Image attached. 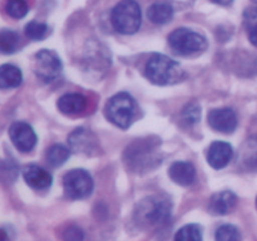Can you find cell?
I'll use <instances>...</instances> for the list:
<instances>
[{
	"label": "cell",
	"instance_id": "cell-1",
	"mask_svg": "<svg viewBox=\"0 0 257 241\" xmlns=\"http://www.w3.org/2000/svg\"><path fill=\"white\" fill-rule=\"evenodd\" d=\"M172 202L166 196H151L140 201L135 211L136 222L147 227H160L170 221Z\"/></svg>",
	"mask_w": 257,
	"mask_h": 241
},
{
	"label": "cell",
	"instance_id": "cell-2",
	"mask_svg": "<svg viewBox=\"0 0 257 241\" xmlns=\"http://www.w3.org/2000/svg\"><path fill=\"white\" fill-rule=\"evenodd\" d=\"M160 142V140L153 141V138L151 137L135 141L124 151L123 156L124 162L130 166L131 170L136 172L152 170L161 162L160 153H158Z\"/></svg>",
	"mask_w": 257,
	"mask_h": 241
},
{
	"label": "cell",
	"instance_id": "cell-3",
	"mask_svg": "<svg viewBox=\"0 0 257 241\" xmlns=\"http://www.w3.org/2000/svg\"><path fill=\"white\" fill-rule=\"evenodd\" d=\"M146 77L156 85H170L181 82L185 72L176 60L160 53H155L146 64Z\"/></svg>",
	"mask_w": 257,
	"mask_h": 241
},
{
	"label": "cell",
	"instance_id": "cell-4",
	"mask_svg": "<svg viewBox=\"0 0 257 241\" xmlns=\"http://www.w3.org/2000/svg\"><path fill=\"white\" fill-rule=\"evenodd\" d=\"M104 112L109 122L122 130H127L137 114V102L130 93L120 92L108 100Z\"/></svg>",
	"mask_w": 257,
	"mask_h": 241
},
{
	"label": "cell",
	"instance_id": "cell-5",
	"mask_svg": "<svg viewBox=\"0 0 257 241\" xmlns=\"http://www.w3.org/2000/svg\"><path fill=\"white\" fill-rule=\"evenodd\" d=\"M110 22L115 32L131 35L138 32L142 23V12L136 0H122L112 10Z\"/></svg>",
	"mask_w": 257,
	"mask_h": 241
},
{
	"label": "cell",
	"instance_id": "cell-6",
	"mask_svg": "<svg viewBox=\"0 0 257 241\" xmlns=\"http://www.w3.org/2000/svg\"><path fill=\"white\" fill-rule=\"evenodd\" d=\"M170 47L176 54L187 55L195 54V53H202L207 48V39L203 35L187 29V28H178L173 30L168 37Z\"/></svg>",
	"mask_w": 257,
	"mask_h": 241
},
{
	"label": "cell",
	"instance_id": "cell-7",
	"mask_svg": "<svg viewBox=\"0 0 257 241\" xmlns=\"http://www.w3.org/2000/svg\"><path fill=\"white\" fill-rule=\"evenodd\" d=\"M63 187L65 195L72 200H83L92 195L94 182L90 173L85 170L75 168L63 177Z\"/></svg>",
	"mask_w": 257,
	"mask_h": 241
},
{
	"label": "cell",
	"instance_id": "cell-8",
	"mask_svg": "<svg viewBox=\"0 0 257 241\" xmlns=\"http://www.w3.org/2000/svg\"><path fill=\"white\" fill-rule=\"evenodd\" d=\"M63 64L58 54L53 50L42 49L34 57V73L45 83L53 82L60 75Z\"/></svg>",
	"mask_w": 257,
	"mask_h": 241
},
{
	"label": "cell",
	"instance_id": "cell-9",
	"mask_svg": "<svg viewBox=\"0 0 257 241\" xmlns=\"http://www.w3.org/2000/svg\"><path fill=\"white\" fill-rule=\"evenodd\" d=\"M9 137L20 152H30L37 145L38 137L34 130L25 122H14L9 128Z\"/></svg>",
	"mask_w": 257,
	"mask_h": 241
},
{
	"label": "cell",
	"instance_id": "cell-10",
	"mask_svg": "<svg viewBox=\"0 0 257 241\" xmlns=\"http://www.w3.org/2000/svg\"><path fill=\"white\" fill-rule=\"evenodd\" d=\"M207 120L216 132L232 133L237 128V115L231 108H216L208 112Z\"/></svg>",
	"mask_w": 257,
	"mask_h": 241
},
{
	"label": "cell",
	"instance_id": "cell-11",
	"mask_svg": "<svg viewBox=\"0 0 257 241\" xmlns=\"http://www.w3.org/2000/svg\"><path fill=\"white\" fill-rule=\"evenodd\" d=\"M233 157V148L230 143L215 141L211 143L207 152V162L215 170L225 168Z\"/></svg>",
	"mask_w": 257,
	"mask_h": 241
},
{
	"label": "cell",
	"instance_id": "cell-12",
	"mask_svg": "<svg viewBox=\"0 0 257 241\" xmlns=\"http://www.w3.org/2000/svg\"><path fill=\"white\" fill-rule=\"evenodd\" d=\"M97 138L90 131L85 128H77L68 137V143L73 152L90 155L97 148Z\"/></svg>",
	"mask_w": 257,
	"mask_h": 241
},
{
	"label": "cell",
	"instance_id": "cell-13",
	"mask_svg": "<svg viewBox=\"0 0 257 241\" xmlns=\"http://www.w3.org/2000/svg\"><path fill=\"white\" fill-rule=\"evenodd\" d=\"M23 178L34 190H47L52 186L53 176L37 165H28L23 168Z\"/></svg>",
	"mask_w": 257,
	"mask_h": 241
},
{
	"label": "cell",
	"instance_id": "cell-14",
	"mask_svg": "<svg viewBox=\"0 0 257 241\" xmlns=\"http://www.w3.org/2000/svg\"><path fill=\"white\" fill-rule=\"evenodd\" d=\"M168 176L177 185L190 186L196 180V168L187 161H176L168 168Z\"/></svg>",
	"mask_w": 257,
	"mask_h": 241
},
{
	"label": "cell",
	"instance_id": "cell-15",
	"mask_svg": "<svg viewBox=\"0 0 257 241\" xmlns=\"http://www.w3.org/2000/svg\"><path fill=\"white\" fill-rule=\"evenodd\" d=\"M236 203H237V197L232 191H221L211 197L208 208L212 215L222 216L230 213Z\"/></svg>",
	"mask_w": 257,
	"mask_h": 241
},
{
	"label": "cell",
	"instance_id": "cell-16",
	"mask_svg": "<svg viewBox=\"0 0 257 241\" xmlns=\"http://www.w3.org/2000/svg\"><path fill=\"white\" fill-rule=\"evenodd\" d=\"M87 98L78 93H68L58 99V109L65 115H78L87 108Z\"/></svg>",
	"mask_w": 257,
	"mask_h": 241
},
{
	"label": "cell",
	"instance_id": "cell-17",
	"mask_svg": "<svg viewBox=\"0 0 257 241\" xmlns=\"http://www.w3.org/2000/svg\"><path fill=\"white\" fill-rule=\"evenodd\" d=\"M237 162L245 170L257 171V136L248 138L240 147Z\"/></svg>",
	"mask_w": 257,
	"mask_h": 241
},
{
	"label": "cell",
	"instance_id": "cell-18",
	"mask_svg": "<svg viewBox=\"0 0 257 241\" xmlns=\"http://www.w3.org/2000/svg\"><path fill=\"white\" fill-rule=\"evenodd\" d=\"M147 17L153 24H167L173 18V8L168 3H155L148 8Z\"/></svg>",
	"mask_w": 257,
	"mask_h": 241
},
{
	"label": "cell",
	"instance_id": "cell-19",
	"mask_svg": "<svg viewBox=\"0 0 257 241\" xmlns=\"http://www.w3.org/2000/svg\"><path fill=\"white\" fill-rule=\"evenodd\" d=\"M23 74L22 70L13 64H3L0 68V87L3 89L7 88H17L22 84Z\"/></svg>",
	"mask_w": 257,
	"mask_h": 241
},
{
	"label": "cell",
	"instance_id": "cell-20",
	"mask_svg": "<svg viewBox=\"0 0 257 241\" xmlns=\"http://www.w3.org/2000/svg\"><path fill=\"white\" fill-rule=\"evenodd\" d=\"M70 157V150H68L65 146L63 145H54L47 151V162L49 163V166L52 167H60L62 165H64L68 161V158Z\"/></svg>",
	"mask_w": 257,
	"mask_h": 241
},
{
	"label": "cell",
	"instance_id": "cell-21",
	"mask_svg": "<svg viewBox=\"0 0 257 241\" xmlns=\"http://www.w3.org/2000/svg\"><path fill=\"white\" fill-rule=\"evenodd\" d=\"M176 241H201L202 240V227L197 223H190L183 226L176 232Z\"/></svg>",
	"mask_w": 257,
	"mask_h": 241
},
{
	"label": "cell",
	"instance_id": "cell-22",
	"mask_svg": "<svg viewBox=\"0 0 257 241\" xmlns=\"http://www.w3.org/2000/svg\"><path fill=\"white\" fill-rule=\"evenodd\" d=\"M19 35L13 30H3L0 33V50L3 54H12L18 49Z\"/></svg>",
	"mask_w": 257,
	"mask_h": 241
},
{
	"label": "cell",
	"instance_id": "cell-23",
	"mask_svg": "<svg viewBox=\"0 0 257 241\" xmlns=\"http://www.w3.org/2000/svg\"><path fill=\"white\" fill-rule=\"evenodd\" d=\"M25 35H27L29 39L32 40H42L44 39L45 37L49 33V28L45 23L37 22V20H33V22L28 23L25 25Z\"/></svg>",
	"mask_w": 257,
	"mask_h": 241
},
{
	"label": "cell",
	"instance_id": "cell-24",
	"mask_svg": "<svg viewBox=\"0 0 257 241\" xmlns=\"http://www.w3.org/2000/svg\"><path fill=\"white\" fill-rule=\"evenodd\" d=\"M5 10L9 17L14 19H22L28 14L29 7H28L27 0H7Z\"/></svg>",
	"mask_w": 257,
	"mask_h": 241
},
{
	"label": "cell",
	"instance_id": "cell-25",
	"mask_svg": "<svg viewBox=\"0 0 257 241\" xmlns=\"http://www.w3.org/2000/svg\"><path fill=\"white\" fill-rule=\"evenodd\" d=\"M215 237L218 241H238L241 240V233L236 226L222 225L216 230Z\"/></svg>",
	"mask_w": 257,
	"mask_h": 241
},
{
	"label": "cell",
	"instance_id": "cell-26",
	"mask_svg": "<svg viewBox=\"0 0 257 241\" xmlns=\"http://www.w3.org/2000/svg\"><path fill=\"white\" fill-rule=\"evenodd\" d=\"M182 118L187 125H196L201 119V107L197 103H188L182 110Z\"/></svg>",
	"mask_w": 257,
	"mask_h": 241
},
{
	"label": "cell",
	"instance_id": "cell-27",
	"mask_svg": "<svg viewBox=\"0 0 257 241\" xmlns=\"http://www.w3.org/2000/svg\"><path fill=\"white\" fill-rule=\"evenodd\" d=\"M245 25L248 30L257 25V8H250L245 12Z\"/></svg>",
	"mask_w": 257,
	"mask_h": 241
},
{
	"label": "cell",
	"instance_id": "cell-28",
	"mask_svg": "<svg viewBox=\"0 0 257 241\" xmlns=\"http://www.w3.org/2000/svg\"><path fill=\"white\" fill-rule=\"evenodd\" d=\"M248 40L251 42V44L257 47V25L248 30Z\"/></svg>",
	"mask_w": 257,
	"mask_h": 241
},
{
	"label": "cell",
	"instance_id": "cell-29",
	"mask_svg": "<svg viewBox=\"0 0 257 241\" xmlns=\"http://www.w3.org/2000/svg\"><path fill=\"white\" fill-rule=\"evenodd\" d=\"M211 2H213V3H216V4H220V5H230V4H232V2L233 0H211Z\"/></svg>",
	"mask_w": 257,
	"mask_h": 241
},
{
	"label": "cell",
	"instance_id": "cell-30",
	"mask_svg": "<svg viewBox=\"0 0 257 241\" xmlns=\"http://www.w3.org/2000/svg\"><path fill=\"white\" fill-rule=\"evenodd\" d=\"M256 207H257V198H256Z\"/></svg>",
	"mask_w": 257,
	"mask_h": 241
},
{
	"label": "cell",
	"instance_id": "cell-31",
	"mask_svg": "<svg viewBox=\"0 0 257 241\" xmlns=\"http://www.w3.org/2000/svg\"><path fill=\"white\" fill-rule=\"evenodd\" d=\"M253 2H255V3H257V0H253Z\"/></svg>",
	"mask_w": 257,
	"mask_h": 241
}]
</instances>
